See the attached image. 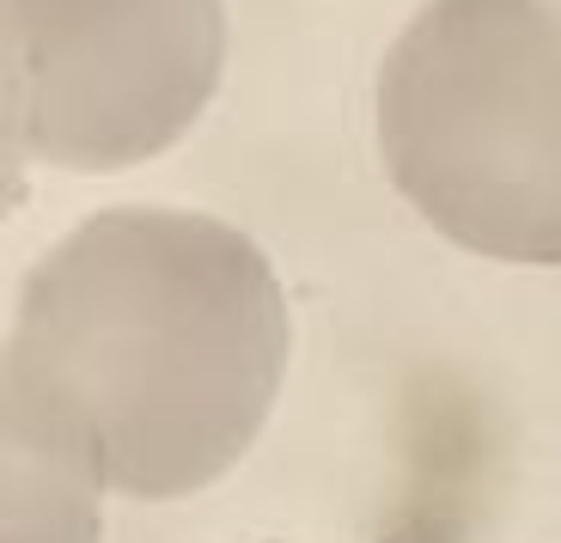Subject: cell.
Returning a JSON list of instances; mask_svg holds the SVG:
<instances>
[{"mask_svg": "<svg viewBox=\"0 0 561 543\" xmlns=\"http://www.w3.org/2000/svg\"><path fill=\"white\" fill-rule=\"evenodd\" d=\"M287 349V293L251 233L196 208H104L25 269L0 391L116 495L178 501L251 452Z\"/></svg>", "mask_w": 561, "mask_h": 543, "instance_id": "cell-1", "label": "cell"}, {"mask_svg": "<svg viewBox=\"0 0 561 543\" xmlns=\"http://www.w3.org/2000/svg\"><path fill=\"white\" fill-rule=\"evenodd\" d=\"M7 140L31 166L128 171L208 111L220 0H0Z\"/></svg>", "mask_w": 561, "mask_h": 543, "instance_id": "cell-3", "label": "cell"}, {"mask_svg": "<svg viewBox=\"0 0 561 543\" xmlns=\"http://www.w3.org/2000/svg\"><path fill=\"white\" fill-rule=\"evenodd\" d=\"M373 111L385 178L439 238L561 269V0H421Z\"/></svg>", "mask_w": 561, "mask_h": 543, "instance_id": "cell-2", "label": "cell"}, {"mask_svg": "<svg viewBox=\"0 0 561 543\" xmlns=\"http://www.w3.org/2000/svg\"><path fill=\"white\" fill-rule=\"evenodd\" d=\"M111 483L37 409L7 404V543H99Z\"/></svg>", "mask_w": 561, "mask_h": 543, "instance_id": "cell-4", "label": "cell"}]
</instances>
